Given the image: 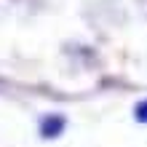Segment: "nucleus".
I'll return each instance as SVG.
<instances>
[{
	"mask_svg": "<svg viewBox=\"0 0 147 147\" xmlns=\"http://www.w3.org/2000/svg\"><path fill=\"white\" fill-rule=\"evenodd\" d=\"M136 118H139V120H144V123H147V102H144V105H139V107H136Z\"/></svg>",
	"mask_w": 147,
	"mask_h": 147,
	"instance_id": "1",
	"label": "nucleus"
}]
</instances>
